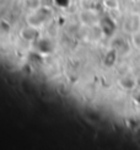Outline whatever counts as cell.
<instances>
[{"instance_id": "7a4b0ae2", "label": "cell", "mask_w": 140, "mask_h": 150, "mask_svg": "<svg viewBox=\"0 0 140 150\" xmlns=\"http://www.w3.org/2000/svg\"><path fill=\"white\" fill-rule=\"evenodd\" d=\"M49 16H50V11L49 10L43 9V8H38V9L35 10L33 14L30 16L28 23L31 25V26L38 27V26H41L42 23L46 22Z\"/></svg>"}, {"instance_id": "5b68a950", "label": "cell", "mask_w": 140, "mask_h": 150, "mask_svg": "<svg viewBox=\"0 0 140 150\" xmlns=\"http://www.w3.org/2000/svg\"><path fill=\"white\" fill-rule=\"evenodd\" d=\"M119 84L125 90H133L136 86V79H134L133 76H129V75H127V76H123L122 79L119 80Z\"/></svg>"}, {"instance_id": "8992f818", "label": "cell", "mask_w": 140, "mask_h": 150, "mask_svg": "<svg viewBox=\"0 0 140 150\" xmlns=\"http://www.w3.org/2000/svg\"><path fill=\"white\" fill-rule=\"evenodd\" d=\"M36 46L38 47V49H40L41 52H46V53H48V52H50L52 51V43H50L48 40H46V38H38L37 41H36Z\"/></svg>"}, {"instance_id": "52a82bcc", "label": "cell", "mask_w": 140, "mask_h": 150, "mask_svg": "<svg viewBox=\"0 0 140 150\" xmlns=\"http://www.w3.org/2000/svg\"><path fill=\"white\" fill-rule=\"evenodd\" d=\"M130 37H132V43H133V46L135 47V49L140 51V31H138V32L130 35Z\"/></svg>"}, {"instance_id": "277c9868", "label": "cell", "mask_w": 140, "mask_h": 150, "mask_svg": "<svg viewBox=\"0 0 140 150\" xmlns=\"http://www.w3.org/2000/svg\"><path fill=\"white\" fill-rule=\"evenodd\" d=\"M80 20L84 25H86L87 27H90V26H93V25L97 23V16L91 10H85L80 14Z\"/></svg>"}, {"instance_id": "3957f363", "label": "cell", "mask_w": 140, "mask_h": 150, "mask_svg": "<svg viewBox=\"0 0 140 150\" xmlns=\"http://www.w3.org/2000/svg\"><path fill=\"white\" fill-rule=\"evenodd\" d=\"M21 37L23 40H26V41H30V42H32V41H37L38 38H40V31L37 30L36 26H30L28 27H25L22 28L21 31Z\"/></svg>"}, {"instance_id": "6da1fadb", "label": "cell", "mask_w": 140, "mask_h": 150, "mask_svg": "<svg viewBox=\"0 0 140 150\" xmlns=\"http://www.w3.org/2000/svg\"><path fill=\"white\" fill-rule=\"evenodd\" d=\"M123 31L128 35H133L140 31V14L138 12H130L123 20Z\"/></svg>"}]
</instances>
